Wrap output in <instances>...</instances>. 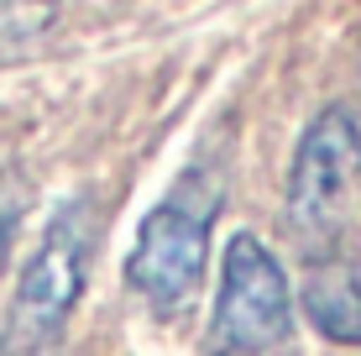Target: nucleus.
<instances>
[{
  "label": "nucleus",
  "mask_w": 361,
  "mask_h": 356,
  "mask_svg": "<svg viewBox=\"0 0 361 356\" xmlns=\"http://www.w3.org/2000/svg\"><path fill=\"white\" fill-rule=\"evenodd\" d=\"M209 215H215V200L199 204L189 189H178L173 200H163L142 220L131 262H126V278L147 304L168 309V304L189 299V288L199 283V267H204Z\"/></svg>",
  "instance_id": "20e7f679"
},
{
  "label": "nucleus",
  "mask_w": 361,
  "mask_h": 356,
  "mask_svg": "<svg viewBox=\"0 0 361 356\" xmlns=\"http://www.w3.org/2000/svg\"><path fill=\"white\" fill-rule=\"evenodd\" d=\"M304 314L335 346H361V273L345 262H325L304 278Z\"/></svg>",
  "instance_id": "39448f33"
},
{
  "label": "nucleus",
  "mask_w": 361,
  "mask_h": 356,
  "mask_svg": "<svg viewBox=\"0 0 361 356\" xmlns=\"http://www.w3.org/2000/svg\"><path fill=\"white\" fill-rule=\"evenodd\" d=\"M361 194V126L345 105L309 121L288 168V226L298 247L330 252L345 236V220Z\"/></svg>",
  "instance_id": "f03ea898"
},
{
  "label": "nucleus",
  "mask_w": 361,
  "mask_h": 356,
  "mask_svg": "<svg viewBox=\"0 0 361 356\" xmlns=\"http://www.w3.org/2000/svg\"><path fill=\"white\" fill-rule=\"evenodd\" d=\"M6 252H11V215L0 210V267H6Z\"/></svg>",
  "instance_id": "423d86ee"
},
{
  "label": "nucleus",
  "mask_w": 361,
  "mask_h": 356,
  "mask_svg": "<svg viewBox=\"0 0 361 356\" xmlns=\"http://www.w3.org/2000/svg\"><path fill=\"white\" fill-rule=\"evenodd\" d=\"M293 330L288 278L278 257L257 236H235L220 267V299H215V351L220 356H267Z\"/></svg>",
  "instance_id": "7ed1b4c3"
},
{
  "label": "nucleus",
  "mask_w": 361,
  "mask_h": 356,
  "mask_svg": "<svg viewBox=\"0 0 361 356\" xmlns=\"http://www.w3.org/2000/svg\"><path fill=\"white\" fill-rule=\"evenodd\" d=\"M90 257H94V210L90 200H68L53 215V226L42 231L32 262L21 267L6 320V356H42L63 336L73 304L84 293V278H90Z\"/></svg>",
  "instance_id": "f257e3e1"
}]
</instances>
